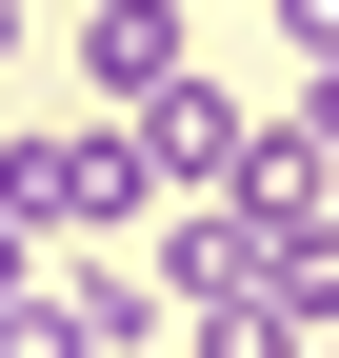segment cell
Instances as JSON below:
<instances>
[{
    "label": "cell",
    "instance_id": "4",
    "mask_svg": "<svg viewBox=\"0 0 339 358\" xmlns=\"http://www.w3.org/2000/svg\"><path fill=\"white\" fill-rule=\"evenodd\" d=\"M0 358H100V338H80V299L40 279V299H0Z\"/></svg>",
    "mask_w": 339,
    "mask_h": 358
},
{
    "label": "cell",
    "instance_id": "10",
    "mask_svg": "<svg viewBox=\"0 0 339 358\" xmlns=\"http://www.w3.org/2000/svg\"><path fill=\"white\" fill-rule=\"evenodd\" d=\"M180 20H200V0H180Z\"/></svg>",
    "mask_w": 339,
    "mask_h": 358
},
{
    "label": "cell",
    "instance_id": "3",
    "mask_svg": "<svg viewBox=\"0 0 339 358\" xmlns=\"http://www.w3.org/2000/svg\"><path fill=\"white\" fill-rule=\"evenodd\" d=\"M80 80H100L120 120H140L160 80H200V60H180V0H80Z\"/></svg>",
    "mask_w": 339,
    "mask_h": 358
},
{
    "label": "cell",
    "instance_id": "5",
    "mask_svg": "<svg viewBox=\"0 0 339 358\" xmlns=\"http://www.w3.org/2000/svg\"><path fill=\"white\" fill-rule=\"evenodd\" d=\"M279 40H300V80H339V0H279Z\"/></svg>",
    "mask_w": 339,
    "mask_h": 358
},
{
    "label": "cell",
    "instance_id": "8",
    "mask_svg": "<svg viewBox=\"0 0 339 358\" xmlns=\"http://www.w3.org/2000/svg\"><path fill=\"white\" fill-rule=\"evenodd\" d=\"M20 40H40V0H0V60H20Z\"/></svg>",
    "mask_w": 339,
    "mask_h": 358
},
{
    "label": "cell",
    "instance_id": "2",
    "mask_svg": "<svg viewBox=\"0 0 339 358\" xmlns=\"http://www.w3.org/2000/svg\"><path fill=\"white\" fill-rule=\"evenodd\" d=\"M120 140H140V179H240V159H260V100H220V80H160Z\"/></svg>",
    "mask_w": 339,
    "mask_h": 358
},
{
    "label": "cell",
    "instance_id": "1",
    "mask_svg": "<svg viewBox=\"0 0 339 358\" xmlns=\"http://www.w3.org/2000/svg\"><path fill=\"white\" fill-rule=\"evenodd\" d=\"M140 140H120V120H20V140H0V219H20V239H80V259H120L140 239Z\"/></svg>",
    "mask_w": 339,
    "mask_h": 358
},
{
    "label": "cell",
    "instance_id": "6",
    "mask_svg": "<svg viewBox=\"0 0 339 358\" xmlns=\"http://www.w3.org/2000/svg\"><path fill=\"white\" fill-rule=\"evenodd\" d=\"M40 279H60V259H40V239H20V219H0V299H40Z\"/></svg>",
    "mask_w": 339,
    "mask_h": 358
},
{
    "label": "cell",
    "instance_id": "7",
    "mask_svg": "<svg viewBox=\"0 0 339 358\" xmlns=\"http://www.w3.org/2000/svg\"><path fill=\"white\" fill-rule=\"evenodd\" d=\"M300 140H319V159H339V80H319V100H300Z\"/></svg>",
    "mask_w": 339,
    "mask_h": 358
},
{
    "label": "cell",
    "instance_id": "9",
    "mask_svg": "<svg viewBox=\"0 0 339 358\" xmlns=\"http://www.w3.org/2000/svg\"><path fill=\"white\" fill-rule=\"evenodd\" d=\"M300 358H339V338H300Z\"/></svg>",
    "mask_w": 339,
    "mask_h": 358
}]
</instances>
